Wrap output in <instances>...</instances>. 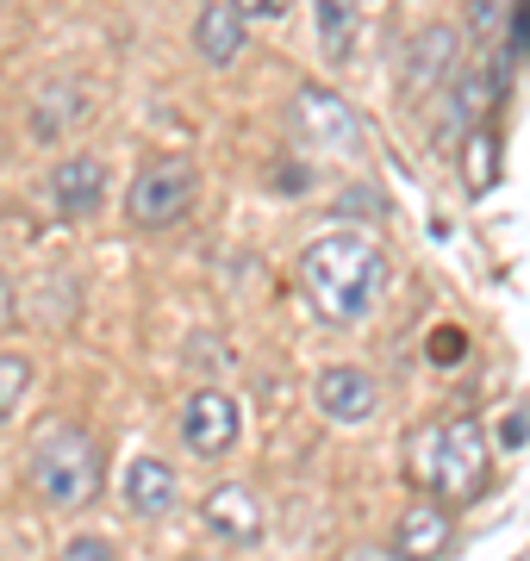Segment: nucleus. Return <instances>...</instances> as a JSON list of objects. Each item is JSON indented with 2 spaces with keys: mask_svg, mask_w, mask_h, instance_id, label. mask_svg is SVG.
Segmentation results:
<instances>
[{
  "mask_svg": "<svg viewBox=\"0 0 530 561\" xmlns=\"http://www.w3.org/2000/svg\"><path fill=\"white\" fill-rule=\"evenodd\" d=\"M300 287L319 319L331 324H356L381 306L388 287V256L368 231H325L300 250Z\"/></svg>",
  "mask_w": 530,
  "mask_h": 561,
  "instance_id": "1",
  "label": "nucleus"
},
{
  "mask_svg": "<svg viewBox=\"0 0 530 561\" xmlns=\"http://www.w3.org/2000/svg\"><path fill=\"white\" fill-rule=\"evenodd\" d=\"M487 461H493V443L481 419L430 424L425 437L412 443V474H418L425 493H437L430 505H474L481 486H487Z\"/></svg>",
  "mask_w": 530,
  "mask_h": 561,
  "instance_id": "2",
  "label": "nucleus"
},
{
  "mask_svg": "<svg viewBox=\"0 0 530 561\" xmlns=\"http://www.w3.org/2000/svg\"><path fill=\"white\" fill-rule=\"evenodd\" d=\"M32 493L50 512H82L101 493V443L82 424H50L32 437Z\"/></svg>",
  "mask_w": 530,
  "mask_h": 561,
  "instance_id": "3",
  "label": "nucleus"
},
{
  "mask_svg": "<svg viewBox=\"0 0 530 561\" xmlns=\"http://www.w3.org/2000/svg\"><path fill=\"white\" fill-rule=\"evenodd\" d=\"M287 125H293V138L319 150V157H356L362 150V113L344 101V94H331L319 81L307 88H293V101H287Z\"/></svg>",
  "mask_w": 530,
  "mask_h": 561,
  "instance_id": "4",
  "label": "nucleus"
},
{
  "mask_svg": "<svg viewBox=\"0 0 530 561\" xmlns=\"http://www.w3.org/2000/svg\"><path fill=\"white\" fill-rule=\"evenodd\" d=\"M194 187H200L194 162H182V157L143 162L138 175H131V187H125V219L138 225V231H163V225H175L194 206Z\"/></svg>",
  "mask_w": 530,
  "mask_h": 561,
  "instance_id": "5",
  "label": "nucleus"
},
{
  "mask_svg": "<svg viewBox=\"0 0 530 561\" xmlns=\"http://www.w3.org/2000/svg\"><path fill=\"white\" fill-rule=\"evenodd\" d=\"M238 400L224 393V387H194L187 393V405H182V437H187V449L200 461H219V456H231V443H238Z\"/></svg>",
  "mask_w": 530,
  "mask_h": 561,
  "instance_id": "6",
  "label": "nucleus"
},
{
  "mask_svg": "<svg viewBox=\"0 0 530 561\" xmlns=\"http://www.w3.org/2000/svg\"><path fill=\"white\" fill-rule=\"evenodd\" d=\"M312 400H319V412H325L331 424H368L381 412V387H375L368 368L331 362V368H319V381H312Z\"/></svg>",
  "mask_w": 530,
  "mask_h": 561,
  "instance_id": "7",
  "label": "nucleus"
},
{
  "mask_svg": "<svg viewBox=\"0 0 530 561\" xmlns=\"http://www.w3.org/2000/svg\"><path fill=\"white\" fill-rule=\"evenodd\" d=\"M44 201L57 219H94L106 206V162L101 157H62L44 181Z\"/></svg>",
  "mask_w": 530,
  "mask_h": 561,
  "instance_id": "8",
  "label": "nucleus"
},
{
  "mask_svg": "<svg viewBox=\"0 0 530 561\" xmlns=\"http://www.w3.org/2000/svg\"><path fill=\"white\" fill-rule=\"evenodd\" d=\"M456 69H462V25H425L406 44V101H425Z\"/></svg>",
  "mask_w": 530,
  "mask_h": 561,
  "instance_id": "9",
  "label": "nucleus"
},
{
  "mask_svg": "<svg viewBox=\"0 0 530 561\" xmlns=\"http://www.w3.org/2000/svg\"><path fill=\"white\" fill-rule=\"evenodd\" d=\"M499 88H506V76L499 69H462V76L449 81V106H443V125H437V144H462L469 131H481V119L493 113V101H499Z\"/></svg>",
  "mask_w": 530,
  "mask_h": 561,
  "instance_id": "10",
  "label": "nucleus"
},
{
  "mask_svg": "<svg viewBox=\"0 0 530 561\" xmlns=\"http://www.w3.org/2000/svg\"><path fill=\"white\" fill-rule=\"evenodd\" d=\"M200 518H206L212 537L238 542V549H256V542H263V500H256L250 486H238V481L212 486L206 505H200Z\"/></svg>",
  "mask_w": 530,
  "mask_h": 561,
  "instance_id": "11",
  "label": "nucleus"
},
{
  "mask_svg": "<svg viewBox=\"0 0 530 561\" xmlns=\"http://www.w3.org/2000/svg\"><path fill=\"white\" fill-rule=\"evenodd\" d=\"M244 44H250V20L231 0H206L200 13H194V57L206 69H231V62L244 57Z\"/></svg>",
  "mask_w": 530,
  "mask_h": 561,
  "instance_id": "12",
  "label": "nucleus"
},
{
  "mask_svg": "<svg viewBox=\"0 0 530 561\" xmlns=\"http://www.w3.org/2000/svg\"><path fill=\"white\" fill-rule=\"evenodd\" d=\"M119 493H125V512L131 518H169L175 500H182V481H175V468L163 456H131Z\"/></svg>",
  "mask_w": 530,
  "mask_h": 561,
  "instance_id": "13",
  "label": "nucleus"
},
{
  "mask_svg": "<svg viewBox=\"0 0 530 561\" xmlns=\"http://www.w3.org/2000/svg\"><path fill=\"white\" fill-rule=\"evenodd\" d=\"M449 549V512L443 505H406V518H400V530H393V556L400 561H443Z\"/></svg>",
  "mask_w": 530,
  "mask_h": 561,
  "instance_id": "14",
  "label": "nucleus"
},
{
  "mask_svg": "<svg viewBox=\"0 0 530 561\" xmlns=\"http://www.w3.org/2000/svg\"><path fill=\"white\" fill-rule=\"evenodd\" d=\"M82 119V94H76V88H44V101L32 106V138H62V131H69V125Z\"/></svg>",
  "mask_w": 530,
  "mask_h": 561,
  "instance_id": "15",
  "label": "nucleus"
},
{
  "mask_svg": "<svg viewBox=\"0 0 530 561\" xmlns=\"http://www.w3.org/2000/svg\"><path fill=\"white\" fill-rule=\"evenodd\" d=\"M456 150H462V181H469V194H487L493 175H499V138L481 125V131H469Z\"/></svg>",
  "mask_w": 530,
  "mask_h": 561,
  "instance_id": "16",
  "label": "nucleus"
},
{
  "mask_svg": "<svg viewBox=\"0 0 530 561\" xmlns=\"http://www.w3.org/2000/svg\"><path fill=\"white\" fill-rule=\"evenodd\" d=\"M312 13H319L325 57H349V44H356V0H312Z\"/></svg>",
  "mask_w": 530,
  "mask_h": 561,
  "instance_id": "17",
  "label": "nucleus"
},
{
  "mask_svg": "<svg viewBox=\"0 0 530 561\" xmlns=\"http://www.w3.org/2000/svg\"><path fill=\"white\" fill-rule=\"evenodd\" d=\"M25 393H32V362L25 356H0V424L25 405Z\"/></svg>",
  "mask_w": 530,
  "mask_h": 561,
  "instance_id": "18",
  "label": "nucleus"
},
{
  "mask_svg": "<svg viewBox=\"0 0 530 561\" xmlns=\"http://www.w3.org/2000/svg\"><path fill=\"white\" fill-rule=\"evenodd\" d=\"M425 356L437 362V368H456V362L469 356V331H462V324H437L430 343H425Z\"/></svg>",
  "mask_w": 530,
  "mask_h": 561,
  "instance_id": "19",
  "label": "nucleus"
},
{
  "mask_svg": "<svg viewBox=\"0 0 530 561\" xmlns=\"http://www.w3.org/2000/svg\"><path fill=\"white\" fill-rule=\"evenodd\" d=\"M62 561H119V549L106 537H69L62 542Z\"/></svg>",
  "mask_w": 530,
  "mask_h": 561,
  "instance_id": "20",
  "label": "nucleus"
},
{
  "mask_svg": "<svg viewBox=\"0 0 530 561\" xmlns=\"http://www.w3.org/2000/svg\"><path fill=\"white\" fill-rule=\"evenodd\" d=\"M231 7H238L244 20H275V13L287 7V0H231Z\"/></svg>",
  "mask_w": 530,
  "mask_h": 561,
  "instance_id": "21",
  "label": "nucleus"
},
{
  "mask_svg": "<svg viewBox=\"0 0 530 561\" xmlns=\"http://www.w3.org/2000/svg\"><path fill=\"white\" fill-rule=\"evenodd\" d=\"M511 44L530 57V0H518V13H511Z\"/></svg>",
  "mask_w": 530,
  "mask_h": 561,
  "instance_id": "22",
  "label": "nucleus"
},
{
  "mask_svg": "<svg viewBox=\"0 0 530 561\" xmlns=\"http://www.w3.org/2000/svg\"><path fill=\"white\" fill-rule=\"evenodd\" d=\"M525 437H530V412H511L506 419V449H518Z\"/></svg>",
  "mask_w": 530,
  "mask_h": 561,
  "instance_id": "23",
  "label": "nucleus"
},
{
  "mask_svg": "<svg viewBox=\"0 0 530 561\" xmlns=\"http://www.w3.org/2000/svg\"><path fill=\"white\" fill-rule=\"evenodd\" d=\"M13 319H20V300H13V287L0 280V331H13Z\"/></svg>",
  "mask_w": 530,
  "mask_h": 561,
  "instance_id": "24",
  "label": "nucleus"
},
{
  "mask_svg": "<svg viewBox=\"0 0 530 561\" xmlns=\"http://www.w3.org/2000/svg\"><path fill=\"white\" fill-rule=\"evenodd\" d=\"M349 561H400V556H393V549H381V542H362Z\"/></svg>",
  "mask_w": 530,
  "mask_h": 561,
  "instance_id": "25",
  "label": "nucleus"
}]
</instances>
